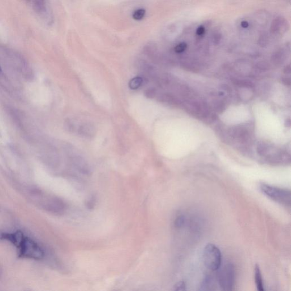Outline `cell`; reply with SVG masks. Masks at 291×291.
<instances>
[{"mask_svg": "<svg viewBox=\"0 0 291 291\" xmlns=\"http://www.w3.org/2000/svg\"><path fill=\"white\" fill-rule=\"evenodd\" d=\"M254 278L257 289L259 291H265L262 272L260 268L258 265H256L254 268Z\"/></svg>", "mask_w": 291, "mask_h": 291, "instance_id": "cell-5", "label": "cell"}, {"mask_svg": "<svg viewBox=\"0 0 291 291\" xmlns=\"http://www.w3.org/2000/svg\"><path fill=\"white\" fill-rule=\"evenodd\" d=\"M205 32V28L203 26H199L197 29L196 33L198 35H201L203 34Z\"/></svg>", "mask_w": 291, "mask_h": 291, "instance_id": "cell-14", "label": "cell"}, {"mask_svg": "<svg viewBox=\"0 0 291 291\" xmlns=\"http://www.w3.org/2000/svg\"><path fill=\"white\" fill-rule=\"evenodd\" d=\"M173 290L175 291H185L186 290V284L184 281H180L177 282L174 286Z\"/></svg>", "mask_w": 291, "mask_h": 291, "instance_id": "cell-9", "label": "cell"}, {"mask_svg": "<svg viewBox=\"0 0 291 291\" xmlns=\"http://www.w3.org/2000/svg\"><path fill=\"white\" fill-rule=\"evenodd\" d=\"M259 188L262 193L274 201L285 207L291 206V190L289 189L265 183L260 184Z\"/></svg>", "mask_w": 291, "mask_h": 291, "instance_id": "cell-2", "label": "cell"}, {"mask_svg": "<svg viewBox=\"0 0 291 291\" xmlns=\"http://www.w3.org/2000/svg\"><path fill=\"white\" fill-rule=\"evenodd\" d=\"M290 71H291V68H290V67L289 66H287L284 69V72L285 73H290Z\"/></svg>", "mask_w": 291, "mask_h": 291, "instance_id": "cell-16", "label": "cell"}, {"mask_svg": "<svg viewBox=\"0 0 291 291\" xmlns=\"http://www.w3.org/2000/svg\"><path fill=\"white\" fill-rule=\"evenodd\" d=\"M204 264L212 271L218 270L222 265V254L219 248L213 243H208L203 252Z\"/></svg>", "mask_w": 291, "mask_h": 291, "instance_id": "cell-3", "label": "cell"}, {"mask_svg": "<svg viewBox=\"0 0 291 291\" xmlns=\"http://www.w3.org/2000/svg\"><path fill=\"white\" fill-rule=\"evenodd\" d=\"M217 281L219 287L224 291H232L235 284V267L232 263H227L219 267Z\"/></svg>", "mask_w": 291, "mask_h": 291, "instance_id": "cell-4", "label": "cell"}, {"mask_svg": "<svg viewBox=\"0 0 291 291\" xmlns=\"http://www.w3.org/2000/svg\"><path fill=\"white\" fill-rule=\"evenodd\" d=\"M236 84L237 85L242 86V87H253V84L251 82H249L246 80H236Z\"/></svg>", "mask_w": 291, "mask_h": 291, "instance_id": "cell-11", "label": "cell"}, {"mask_svg": "<svg viewBox=\"0 0 291 291\" xmlns=\"http://www.w3.org/2000/svg\"><path fill=\"white\" fill-rule=\"evenodd\" d=\"M143 83V79L141 77H136L131 79L129 82V87L132 89H137L139 88Z\"/></svg>", "mask_w": 291, "mask_h": 291, "instance_id": "cell-6", "label": "cell"}, {"mask_svg": "<svg viewBox=\"0 0 291 291\" xmlns=\"http://www.w3.org/2000/svg\"><path fill=\"white\" fill-rule=\"evenodd\" d=\"M186 47H187V45H186L185 43H181L179 45H178L176 46L175 50V51L176 53H182V52H183L185 49H186Z\"/></svg>", "mask_w": 291, "mask_h": 291, "instance_id": "cell-12", "label": "cell"}, {"mask_svg": "<svg viewBox=\"0 0 291 291\" xmlns=\"http://www.w3.org/2000/svg\"><path fill=\"white\" fill-rule=\"evenodd\" d=\"M185 221V219L183 216H178L175 221V226L176 228H180L183 227V226L184 225Z\"/></svg>", "mask_w": 291, "mask_h": 291, "instance_id": "cell-8", "label": "cell"}, {"mask_svg": "<svg viewBox=\"0 0 291 291\" xmlns=\"http://www.w3.org/2000/svg\"><path fill=\"white\" fill-rule=\"evenodd\" d=\"M1 71H2V69H1V67H0V73H1Z\"/></svg>", "mask_w": 291, "mask_h": 291, "instance_id": "cell-18", "label": "cell"}, {"mask_svg": "<svg viewBox=\"0 0 291 291\" xmlns=\"http://www.w3.org/2000/svg\"><path fill=\"white\" fill-rule=\"evenodd\" d=\"M258 153L260 155H265L267 151V146L265 143H259L258 146Z\"/></svg>", "mask_w": 291, "mask_h": 291, "instance_id": "cell-10", "label": "cell"}, {"mask_svg": "<svg viewBox=\"0 0 291 291\" xmlns=\"http://www.w3.org/2000/svg\"><path fill=\"white\" fill-rule=\"evenodd\" d=\"M241 26H242L243 28H246L247 27L249 26V23L247 22H246V21H243L242 23H241Z\"/></svg>", "mask_w": 291, "mask_h": 291, "instance_id": "cell-15", "label": "cell"}, {"mask_svg": "<svg viewBox=\"0 0 291 291\" xmlns=\"http://www.w3.org/2000/svg\"><path fill=\"white\" fill-rule=\"evenodd\" d=\"M0 240L7 241L14 246L20 258L38 260L44 258L45 251L42 247L21 230L0 232Z\"/></svg>", "mask_w": 291, "mask_h": 291, "instance_id": "cell-1", "label": "cell"}, {"mask_svg": "<svg viewBox=\"0 0 291 291\" xmlns=\"http://www.w3.org/2000/svg\"><path fill=\"white\" fill-rule=\"evenodd\" d=\"M285 126H287V127H289V126H290V125H291V121H290L289 119L288 120H286L285 123Z\"/></svg>", "mask_w": 291, "mask_h": 291, "instance_id": "cell-17", "label": "cell"}, {"mask_svg": "<svg viewBox=\"0 0 291 291\" xmlns=\"http://www.w3.org/2000/svg\"><path fill=\"white\" fill-rule=\"evenodd\" d=\"M281 81H282V82L285 85H291V80L288 77H283Z\"/></svg>", "mask_w": 291, "mask_h": 291, "instance_id": "cell-13", "label": "cell"}, {"mask_svg": "<svg viewBox=\"0 0 291 291\" xmlns=\"http://www.w3.org/2000/svg\"><path fill=\"white\" fill-rule=\"evenodd\" d=\"M145 14H146V11L143 9H138L134 12V13L133 14V17L134 20H142L144 18Z\"/></svg>", "mask_w": 291, "mask_h": 291, "instance_id": "cell-7", "label": "cell"}]
</instances>
